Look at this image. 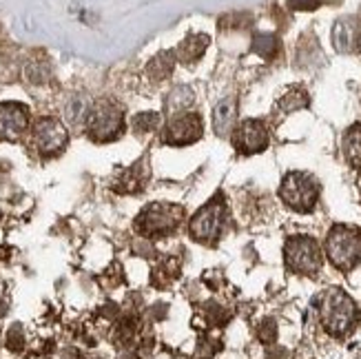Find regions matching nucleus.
I'll use <instances>...</instances> for the list:
<instances>
[{
    "mask_svg": "<svg viewBox=\"0 0 361 359\" xmlns=\"http://www.w3.org/2000/svg\"><path fill=\"white\" fill-rule=\"evenodd\" d=\"M319 320L328 335L346 337L359 320L357 304L341 288H328L319 298Z\"/></svg>",
    "mask_w": 361,
    "mask_h": 359,
    "instance_id": "f257e3e1",
    "label": "nucleus"
},
{
    "mask_svg": "<svg viewBox=\"0 0 361 359\" xmlns=\"http://www.w3.org/2000/svg\"><path fill=\"white\" fill-rule=\"evenodd\" d=\"M324 251L337 271H353L361 262V231L348 224H335L326 236Z\"/></svg>",
    "mask_w": 361,
    "mask_h": 359,
    "instance_id": "f03ea898",
    "label": "nucleus"
},
{
    "mask_svg": "<svg viewBox=\"0 0 361 359\" xmlns=\"http://www.w3.org/2000/svg\"><path fill=\"white\" fill-rule=\"evenodd\" d=\"M322 186L319 182L312 178L306 171H290L284 176L279 186V197L281 202L293 209L295 213H310L315 211L319 202Z\"/></svg>",
    "mask_w": 361,
    "mask_h": 359,
    "instance_id": "7ed1b4c3",
    "label": "nucleus"
},
{
    "mask_svg": "<svg viewBox=\"0 0 361 359\" xmlns=\"http://www.w3.org/2000/svg\"><path fill=\"white\" fill-rule=\"evenodd\" d=\"M87 133L93 142H114L124 131V111L122 107L114 100H100L91 104L87 120H85Z\"/></svg>",
    "mask_w": 361,
    "mask_h": 359,
    "instance_id": "20e7f679",
    "label": "nucleus"
},
{
    "mask_svg": "<svg viewBox=\"0 0 361 359\" xmlns=\"http://www.w3.org/2000/svg\"><path fill=\"white\" fill-rule=\"evenodd\" d=\"M226 226V202L222 195L209 200L188 222V236L200 244H215Z\"/></svg>",
    "mask_w": 361,
    "mask_h": 359,
    "instance_id": "39448f33",
    "label": "nucleus"
},
{
    "mask_svg": "<svg viewBox=\"0 0 361 359\" xmlns=\"http://www.w3.org/2000/svg\"><path fill=\"white\" fill-rule=\"evenodd\" d=\"M184 220V209L169 202H155L140 211L135 229L147 238H164L171 236Z\"/></svg>",
    "mask_w": 361,
    "mask_h": 359,
    "instance_id": "423d86ee",
    "label": "nucleus"
},
{
    "mask_svg": "<svg viewBox=\"0 0 361 359\" xmlns=\"http://www.w3.org/2000/svg\"><path fill=\"white\" fill-rule=\"evenodd\" d=\"M284 262L286 269L297 275H317L322 271V248L317 240L308 236H293L284 244Z\"/></svg>",
    "mask_w": 361,
    "mask_h": 359,
    "instance_id": "0eeeda50",
    "label": "nucleus"
},
{
    "mask_svg": "<svg viewBox=\"0 0 361 359\" xmlns=\"http://www.w3.org/2000/svg\"><path fill=\"white\" fill-rule=\"evenodd\" d=\"M69 133L67 127L58 118H40L31 127V145L42 158H56L67 149Z\"/></svg>",
    "mask_w": 361,
    "mask_h": 359,
    "instance_id": "6e6552de",
    "label": "nucleus"
},
{
    "mask_svg": "<svg viewBox=\"0 0 361 359\" xmlns=\"http://www.w3.org/2000/svg\"><path fill=\"white\" fill-rule=\"evenodd\" d=\"M233 147L238 153L242 155H255V153H262L269 149V129H266V124L262 120H244L240 122L238 127L233 129Z\"/></svg>",
    "mask_w": 361,
    "mask_h": 359,
    "instance_id": "1a4fd4ad",
    "label": "nucleus"
},
{
    "mask_svg": "<svg viewBox=\"0 0 361 359\" xmlns=\"http://www.w3.org/2000/svg\"><path fill=\"white\" fill-rule=\"evenodd\" d=\"M202 133H204L202 118L193 111H184L178 116H171L164 131V142L171 147H188L197 142Z\"/></svg>",
    "mask_w": 361,
    "mask_h": 359,
    "instance_id": "9d476101",
    "label": "nucleus"
},
{
    "mask_svg": "<svg viewBox=\"0 0 361 359\" xmlns=\"http://www.w3.org/2000/svg\"><path fill=\"white\" fill-rule=\"evenodd\" d=\"M29 129V109L20 102L0 104V140H18Z\"/></svg>",
    "mask_w": 361,
    "mask_h": 359,
    "instance_id": "9b49d317",
    "label": "nucleus"
},
{
    "mask_svg": "<svg viewBox=\"0 0 361 359\" xmlns=\"http://www.w3.org/2000/svg\"><path fill=\"white\" fill-rule=\"evenodd\" d=\"M235 116H238V102L235 98H224L213 109V129L217 135H228L233 131Z\"/></svg>",
    "mask_w": 361,
    "mask_h": 359,
    "instance_id": "f8f14e48",
    "label": "nucleus"
},
{
    "mask_svg": "<svg viewBox=\"0 0 361 359\" xmlns=\"http://www.w3.org/2000/svg\"><path fill=\"white\" fill-rule=\"evenodd\" d=\"M209 44H211V38L207 34H191L180 42L176 56L182 62H195L209 49Z\"/></svg>",
    "mask_w": 361,
    "mask_h": 359,
    "instance_id": "ddd939ff",
    "label": "nucleus"
},
{
    "mask_svg": "<svg viewBox=\"0 0 361 359\" xmlns=\"http://www.w3.org/2000/svg\"><path fill=\"white\" fill-rule=\"evenodd\" d=\"M341 151L343 158L353 169H361V122L348 127V131L343 133L341 140Z\"/></svg>",
    "mask_w": 361,
    "mask_h": 359,
    "instance_id": "4468645a",
    "label": "nucleus"
},
{
    "mask_svg": "<svg viewBox=\"0 0 361 359\" xmlns=\"http://www.w3.org/2000/svg\"><path fill=\"white\" fill-rule=\"evenodd\" d=\"M310 104V96H308V91L302 89V87H290L284 96H281L275 104V111L279 114H293V111H300V109H306Z\"/></svg>",
    "mask_w": 361,
    "mask_h": 359,
    "instance_id": "2eb2a0df",
    "label": "nucleus"
},
{
    "mask_svg": "<svg viewBox=\"0 0 361 359\" xmlns=\"http://www.w3.org/2000/svg\"><path fill=\"white\" fill-rule=\"evenodd\" d=\"M173 67H176V54L162 51V54H158L155 58L149 60V65H147V75L151 78L153 83H162V80H166V78L171 75Z\"/></svg>",
    "mask_w": 361,
    "mask_h": 359,
    "instance_id": "dca6fc26",
    "label": "nucleus"
},
{
    "mask_svg": "<svg viewBox=\"0 0 361 359\" xmlns=\"http://www.w3.org/2000/svg\"><path fill=\"white\" fill-rule=\"evenodd\" d=\"M145 182H147V169L142 166V162H137L124 171L116 189L122 193H137L145 189Z\"/></svg>",
    "mask_w": 361,
    "mask_h": 359,
    "instance_id": "f3484780",
    "label": "nucleus"
},
{
    "mask_svg": "<svg viewBox=\"0 0 361 359\" xmlns=\"http://www.w3.org/2000/svg\"><path fill=\"white\" fill-rule=\"evenodd\" d=\"M250 51L257 54L264 60H273L279 54V40L273 34H255L253 44H250Z\"/></svg>",
    "mask_w": 361,
    "mask_h": 359,
    "instance_id": "a211bd4d",
    "label": "nucleus"
},
{
    "mask_svg": "<svg viewBox=\"0 0 361 359\" xmlns=\"http://www.w3.org/2000/svg\"><path fill=\"white\" fill-rule=\"evenodd\" d=\"M191 100H193L191 89H186V87H176L173 91L169 93V100H166L169 114H171V116H178V114L188 111V104H191Z\"/></svg>",
    "mask_w": 361,
    "mask_h": 359,
    "instance_id": "6ab92c4d",
    "label": "nucleus"
},
{
    "mask_svg": "<svg viewBox=\"0 0 361 359\" xmlns=\"http://www.w3.org/2000/svg\"><path fill=\"white\" fill-rule=\"evenodd\" d=\"M160 124H162V118L158 111H142V114L133 116V120H131V127L135 133H153L160 129Z\"/></svg>",
    "mask_w": 361,
    "mask_h": 359,
    "instance_id": "aec40b11",
    "label": "nucleus"
},
{
    "mask_svg": "<svg viewBox=\"0 0 361 359\" xmlns=\"http://www.w3.org/2000/svg\"><path fill=\"white\" fill-rule=\"evenodd\" d=\"M355 36H353V27L346 23V20H341L335 25L333 29V42H335V49L337 51H348L350 49V44H353Z\"/></svg>",
    "mask_w": 361,
    "mask_h": 359,
    "instance_id": "412c9836",
    "label": "nucleus"
},
{
    "mask_svg": "<svg viewBox=\"0 0 361 359\" xmlns=\"http://www.w3.org/2000/svg\"><path fill=\"white\" fill-rule=\"evenodd\" d=\"M25 75H27V80L29 83H34V85H42L47 83V78H49V65L47 62H29L27 69H25Z\"/></svg>",
    "mask_w": 361,
    "mask_h": 359,
    "instance_id": "4be33fe9",
    "label": "nucleus"
},
{
    "mask_svg": "<svg viewBox=\"0 0 361 359\" xmlns=\"http://www.w3.org/2000/svg\"><path fill=\"white\" fill-rule=\"evenodd\" d=\"M204 317H207V322L211 326H224L228 322V313L217 302H207V304H204Z\"/></svg>",
    "mask_w": 361,
    "mask_h": 359,
    "instance_id": "5701e85b",
    "label": "nucleus"
},
{
    "mask_svg": "<svg viewBox=\"0 0 361 359\" xmlns=\"http://www.w3.org/2000/svg\"><path fill=\"white\" fill-rule=\"evenodd\" d=\"M257 337H259L262 344H266V346L275 344V339H277V322L273 317H266L257 326Z\"/></svg>",
    "mask_w": 361,
    "mask_h": 359,
    "instance_id": "b1692460",
    "label": "nucleus"
},
{
    "mask_svg": "<svg viewBox=\"0 0 361 359\" xmlns=\"http://www.w3.org/2000/svg\"><path fill=\"white\" fill-rule=\"evenodd\" d=\"M5 344L11 353H20L25 348V331L20 324H13L11 329L7 331V337H5Z\"/></svg>",
    "mask_w": 361,
    "mask_h": 359,
    "instance_id": "393cba45",
    "label": "nucleus"
},
{
    "mask_svg": "<svg viewBox=\"0 0 361 359\" xmlns=\"http://www.w3.org/2000/svg\"><path fill=\"white\" fill-rule=\"evenodd\" d=\"M324 0H288V7L293 11H312V9H317L322 7Z\"/></svg>",
    "mask_w": 361,
    "mask_h": 359,
    "instance_id": "a878e982",
    "label": "nucleus"
},
{
    "mask_svg": "<svg viewBox=\"0 0 361 359\" xmlns=\"http://www.w3.org/2000/svg\"><path fill=\"white\" fill-rule=\"evenodd\" d=\"M357 49H359V51H361V36H359V38H357Z\"/></svg>",
    "mask_w": 361,
    "mask_h": 359,
    "instance_id": "bb28decb",
    "label": "nucleus"
},
{
    "mask_svg": "<svg viewBox=\"0 0 361 359\" xmlns=\"http://www.w3.org/2000/svg\"><path fill=\"white\" fill-rule=\"evenodd\" d=\"M359 189H361V174H359Z\"/></svg>",
    "mask_w": 361,
    "mask_h": 359,
    "instance_id": "cd10ccee",
    "label": "nucleus"
}]
</instances>
